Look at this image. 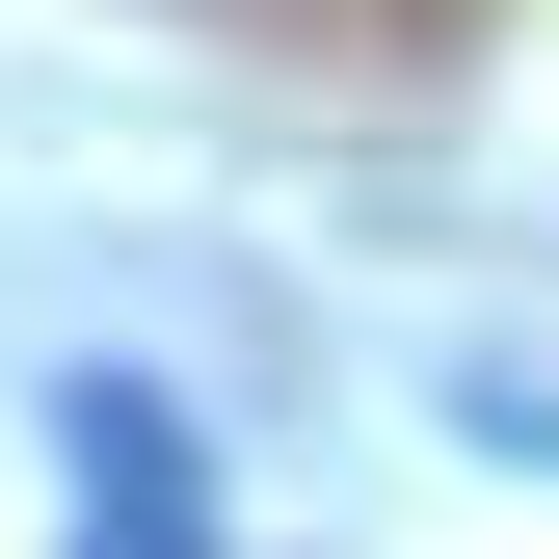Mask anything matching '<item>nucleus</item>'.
Wrapping results in <instances>:
<instances>
[{"instance_id":"1","label":"nucleus","mask_w":559,"mask_h":559,"mask_svg":"<svg viewBox=\"0 0 559 559\" xmlns=\"http://www.w3.org/2000/svg\"><path fill=\"white\" fill-rule=\"evenodd\" d=\"M53 453L107 479V533H187V427H160L133 373H81V400H53Z\"/></svg>"},{"instance_id":"2","label":"nucleus","mask_w":559,"mask_h":559,"mask_svg":"<svg viewBox=\"0 0 559 559\" xmlns=\"http://www.w3.org/2000/svg\"><path fill=\"white\" fill-rule=\"evenodd\" d=\"M81 559H187V533H81Z\"/></svg>"}]
</instances>
